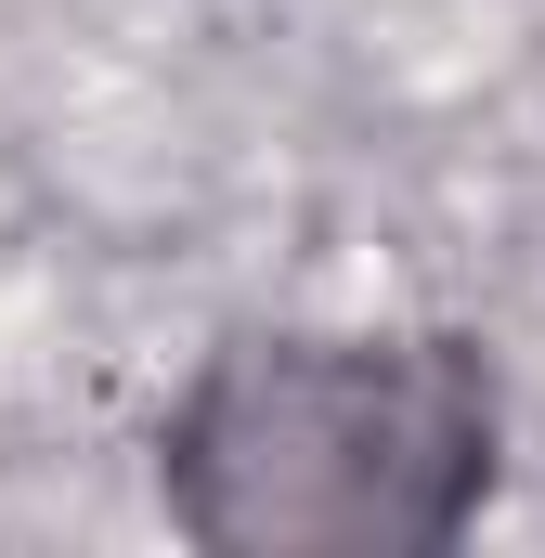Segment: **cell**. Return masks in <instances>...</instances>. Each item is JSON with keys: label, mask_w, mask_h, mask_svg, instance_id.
Returning <instances> with one entry per match:
<instances>
[{"label": "cell", "mask_w": 545, "mask_h": 558, "mask_svg": "<svg viewBox=\"0 0 545 558\" xmlns=\"http://www.w3.org/2000/svg\"><path fill=\"white\" fill-rule=\"evenodd\" d=\"M494 481L455 338H247L169 416V507L221 558H415Z\"/></svg>", "instance_id": "1"}]
</instances>
